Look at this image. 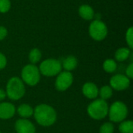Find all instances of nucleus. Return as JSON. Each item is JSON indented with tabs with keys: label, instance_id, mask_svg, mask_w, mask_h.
<instances>
[{
	"label": "nucleus",
	"instance_id": "14",
	"mask_svg": "<svg viewBox=\"0 0 133 133\" xmlns=\"http://www.w3.org/2000/svg\"><path fill=\"white\" fill-rule=\"evenodd\" d=\"M77 64L78 62L76 58L73 55H69L63 60L62 63V67L65 69V71L71 72L76 68Z\"/></svg>",
	"mask_w": 133,
	"mask_h": 133
},
{
	"label": "nucleus",
	"instance_id": "12",
	"mask_svg": "<svg viewBox=\"0 0 133 133\" xmlns=\"http://www.w3.org/2000/svg\"><path fill=\"white\" fill-rule=\"evenodd\" d=\"M83 94L88 99L95 100L99 94V89L97 86L92 82H87L82 87Z\"/></svg>",
	"mask_w": 133,
	"mask_h": 133
},
{
	"label": "nucleus",
	"instance_id": "26",
	"mask_svg": "<svg viewBox=\"0 0 133 133\" xmlns=\"http://www.w3.org/2000/svg\"><path fill=\"white\" fill-rule=\"evenodd\" d=\"M7 30L5 27L2 26H0V41L5 39V37L7 36Z\"/></svg>",
	"mask_w": 133,
	"mask_h": 133
},
{
	"label": "nucleus",
	"instance_id": "5",
	"mask_svg": "<svg viewBox=\"0 0 133 133\" xmlns=\"http://www.w3.org/2000/svg\"><path fill=\"white\" fill-rule=\"evenodd\" d=\"M21 79L30 87L36 86L41 79V72L38 67L34 64H28L25 65L21 71Z\"/></svg>",
	"mask_w": 133,
	"mask_h": 133
},
{
	"label": "nucleus",
	"instance_id": "4",
	"mask_svg": "<svg viewBox=\"0 0 133 133\" xmlns=\"http://www.w3.org/2000/svg\"><path fill=\"white\" fill-rule=\"evenodd\" d=\"M129 114L127 105L120 101H115L108 109V117L111 122L120 123L125 120Z\"/></svg>",
	"mask_w": 133,
	"mask_h": 133
},
{
	"label": "nucleus",
	"instance_id": "19",
	"mask_svg": "<svg viewBox=\"0 0 133 133\" xmlns=\"http://www.w3.org/2000/svg\"><path fill=\"white\" fill-rule=\"evenodd\" d=\"M104 70L108 73H113L117 69V63L114 59H106L103 64Z\"/></svg>",
	"mask_w": 133,
	"mask_h": 133
},
{
	"label": "nucleus",
	"instance_id": "23",
	"mask_svg": "<svg viewBox=\"0 0 133 133\" xmlns=\"http://www.w3.org/2000/svg\"><path fill=\"white\" fill-rule=\"evenodd\" d=\"M11 7V2L9 0H0V12H7Z\"/></svg>",
	"mask_w": 133,
	"mask_h": 133
},
{
	"label": "nucleus",
	"instance_id": "8",
	"mask_svg": "<svg viewBox=\"0 0 133 133\" xmlns=\"http://www.w3.org/2000/svg\"><path fill=\"white\" fill-rule=\"evenodd\" d=\"M56 76L55 86L58 91L63 92L67 90L73 83V75L71 72L63 71Z\"/></svg>",
	"mask_w": 133,
	"mask_h": 133
},
{
	"label": "nucleus",
	"instance_id": "27",
	"mask_svg": "<svg viewBox=\"0 0 133 133\" xmlns=\"http://www.w3.org/2000/svg\"><path fill=\"white\" fill-rule=\"evenodd\" d=\"M6 97V94L5 91L2 89H0V102L2 101L3 100H5V98Z\"/></svg>",
	"mask_w": 133,
	"mask_h": 133
},
{
	"label": "nucleus",
	"instance_id": "18",
	"mask_svg": "<svg viewBox=\"0 0 133 133\" xmlns=\"http://www.w3.org/2000/svg\"><path fill=\"white\" fill-rule=\"evenodd\" d=\"M118 130L121 133H133V122L132 120H124L120 122Z\"/></svg>",
	"mask_w": 133,
	"mask_h": 133
},
{
	"label": "nucleus",
	"instance_id": "16",
	"mask_svg": "<svg viewBox=\"0 0 133 133\" xmlns=\"http://www.w3.org/2000/svg\"><path fill=\"white\" fill-rule=\"evenodd\" d=\"M131 49L127 48H118L115 55V59L118 62H124L125 60H127L130 55H131Z\"/></svg>",
	"mask_w": 133,
	"mask_h": 133
},
{
	"label": "nucleus",
	"instance_id": "9",
	"mask_svg": "<svg viewBox=\"0 0 133 133\" xmlns=\"http://www.w3.org/2000/svg\"><path fill=\"white\" fill-rule=\"evenodd\" d=\"M131 79H129L125 75L116 74L111 78L110 87L113 89V90L123 91L129 87Z\"/></svg>",
	"mask_w": 133,
	"mask_h": 133
},
{
	"label": "nucleus",
	"instance_id": "1",
	"mask_svg": "<svg viewBox=\"0 0 133 133\" xmlns=\"http://www.w3.org/2000/svg\"><path fill=\"white\" fill-rule=\"evenodd\" d=\"M34 117L38 125L43 127H49L54 125L57 120V112L53 107L45 104H41L34 108Z\"/></svg>",
	"mask_w": 133,
	"mask_h": 133
},
{
	"label": "nucleus",
	"instance_id": "17",
	"mask_svg": "<svg viewBox=\"0 0 133 133\" xmlns=\"http://www.w3.org/2000/svg\"><path fill=\"white\" fill-rule=\"evenodd\" d=\"M112 95H113V89L108 85L104 86L101 89H99L98 96H100L101 99L104 101H107L110 99L112 97Z\"/></svg>",
	"mask_w": 133,
	"mask_h": 133
},
{
	"label": "nucleus",
	"instance_id": "22",
	"mask_svg": "<svg viewBox=\"0 0 133 133\" xmlns=\"http://www.w3.org/2000/svg\"><path fill=\"white\" fill-rule=\"evenodd\" d=\"M125 39H126V42L129 47V49H132L133 48V28L130 27L128 29L127 32H126V35H125Z\"/></svg>",
	"mask_w": 133,
	"mask_h": 133
},
{
	"label": "nucleus",
	"instance_id": "10",
	"mask_svg": "<svg viewBox=\"0 0 133 133\" xmlns=\"http://www.w3.org/2000/svg\"><path fill=\"white\" fill-rule=\"evenodd\" d=\"M15 129L17 133H35L34 125L27 118H19L15 123Z\"/></svg>",
	"mask_w": 133,
	"mask_h": 133
},
{
	"label": "nucleus",
	"instance_id": "11",
	"mask_svg": "<svg viewBox=\"0 0 133 133\" xmlns=\"http://www.w3.org/2000/svg\"><path fill=\"white\" fill-rule=\"evenodd\" d=\"M16 111V108L12 103L1 102L0 103V119L7 120L12 118Z\"/></svg>",
	"mask_w": 133,
	"mask_h": 133
},
{
	"label": "nucleus",
	"instance_id": "20",
	"mask_svg": "<svg viewBox=\"0 0 133 133\" xmlns=\"http://www.w3.org/2000/svg\"><path fill=\"white\" fill-rule=\"evenodd\" d=\"M41 58V52L37 48H33L29 54V60L31 62V64L35 65L37 63Z\"/></svg>",
	"mask_w": 133,
	"mask_h": 133
},
{
	"label": "nucleus",
	"instance_id": "15",
	"mask_svg": "<svg viewBox=\"0 0 133 133\" xmlns=\"http://www.w3.org/2000/svg\"><path fill=\"white\" fill-rule=\"evenodd\" d=\"M79 13L83 19L87 20L92 19L94 16V11L89 5H82L79 9Z\"/></svg>",
	"mask_w": 133,
	"mask_h": 133
},
{
	"label": "nucleus",
	"instance_id": "2",
	"mask_svg": "<svg viewBox=\"0 0 133 133\" xmlns=\"http://www.w3.org/2000/svg\"><path fill=\"white\" fill-rule=\"evenodd\" d=\"M6 97L12 101L21 99L26 93V87L22 79L17 76H13L9 79L5 87Z\"/></svg>",
	"mask_w": 133,
	"mask_h": 133
},
{
	"label": "nucleus",
	"instance_id": "21",
	"mask_svg": "<svg viewBox=\"0 0 133 133\" xmlns=\"http://www.w3.org/2000/svg\"><path fill=\"white\" fill-rule=\"evenodd\" d=\"M115 126L112 122H105L104 123L99 130L100 133H114Z\"/></svg>",
	"mask_w": 133,
	"mask_h": 133
},
{
	"label": "nucleus",
	"instance_id": "7",
	"mask_svg": "<svg viewBox=\"0 0 133 133\" xmlns=\"http://www.w3.org/2000/svg\"><path fill=\"white\" fill-rule=\"evenodd\" d=\"M90 37L97 41L104 40L108 34V28L105 23L99 19H96L91 23L89 27Z\"/></svg>",
	"mask_w": 133,
	"mask_h": 133
},
{
	"label": "nucleus",
	"instance_id": "3",
	"mask_svg": "<svg viewBox=\"0 0 133 133\" xmlns=\"http://www.w3.org/2000/svg\"><path fill=\"white\" fill-rule=\"evenodd\" d=\"M109 106L106 101L95 99L87 107L88 115L94 120H102L108 116Z\"/></svg>",
	"mask_w": 133,
	"mask_h": 133
},
{
	"label": "nucleus",
	"instance_id": "28",
	"mask_svg": "<svg viewBox=\"0 0 133 133\" xmlns=\"http://www.w3.org/2000/svg\"><path fill=\"white\" fill-rule=\"evenodd\" d=\"M0 133H2V132H0Z\"/></svg>",
	"mask_w": 133,
	"mask_h": 133
},
{
	"label": "nucleus",
	"instance_id": "24",
	"mask_svg": "<svg viewBox=\"0 0 133 133\" xmlns=\"http://www.w3.org/2000/svg\"><path fill=\"white\" fill-rule=\"evenodd\" d=\"M125 76L129 78V79H132L133 78V63H130L129 64V65L127 67V69H126V71H125Z\"/></svg>",
	"mask_w": 133,
	"mask_h": 133
},
{
	"label": "nucleus",
	"instance_id": "25",
	"mask_svg": "<svg viewBox=\"0 0 133 133\" xmlns=\"http://www.w3.org/2000/svg\"><path fill=\"white\" fill-rule=\"evenodd\" d=\"M7 64V59L6 57L0 52V69H3Z\"/></svg>",
	"mask_w": 133,
	"mask_h": 133
},
{
	"label": "nucleus",
	"instance_id": "6",
	"mask_svg": "<svg viewBox=\"0 0 133 133\" xmlns=\"http://www.w3.org/2000/svg\"><path fill=\"white\" fill-rule=\"evenodd\" d=\"M38 69L41 74L43 76L52 77L59 74L62 72V67L60 61L55 58H48L41 63Z\"/></svg>",
	"mask_w": 133,
	"mask_h": 133
},
{
	"label": "nucleus",
	"instance_id": "13",
	"mask_svg": "<svg viewBox=\"0 0 133 133\" xmlns=\"http://www.w3.org/2000/svg\"><path fill=\"white\" fill-rule=\"evenodd\" d=\"M16 111L21 118H29L34 115V108L27 104H20L17 108Z\"/></svg>",
	"mask_w": 133,
	"mask_h": 133
}]
</instances>
